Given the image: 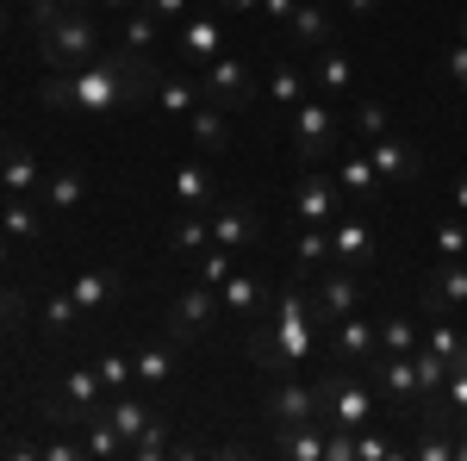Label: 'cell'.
<instances>
[{
	"mask_svg": "<svg viewBox=\"0 0 467 461\" xmlns=\"http://www.w3.org/2000/svg\"><path fill=\"white\" fill-rule=\"evenodd\" d=\"M218 312H224V306H218V287H206V281L181 287L175 299H169V337H175V343H187V337H200Z\"/></svg>",
	"mask_w": 467,
	"mask_h": 461,
	"instance_id": "cell-14",
	"label": "cell"
},
{
	"mask_svg": "<svg viewBox=\"0 0 467 461\" xmlns=\"http://www.w3.org/2000/svg\"><path fill=\"white\" fill-rule=\"evenodd\" d=\"M200 100H213V107H224V112L250 107L255 100V69L244 57H224V50H218L213 63L200 69Z\"/></svg>",
	"mask_w": 467,
	"mask_h": 461,
	"instance_id": "cell-8",
	"label": "cell"
},
{
	"mask_svg": "<svg viewBox=\"0 0 467 461\" xmlns=\"http://www.w3.org/2000/svg\"><path fill=\"white\" fill-rule=\"evenodd\" d=\"M156 107L169 112V119H187V112L200 107V75H187V69H169L162 81H156Z\"/></svg>",
	"mask_w": 467,
	"mask_h": 461,
	"instance_id": "cell-30",
	"label": "cell"
},
{
	"mask_svg": "<svg viewBox=\"0 0 467 461\" xmlns=\"http://www.w3.org/2000/svg\"><path fill=\"white\" fill-rule=\"evenodd\" d=\"M187 131H193V143H200L206 156H218V150L231 143V125H224V107H213V100H206V107H193V112H187Z\"/></svg>",
	"mask_w": 467,
	"mask_h": 461,
	"instance_id": "cell-33",
	"label": "cell"
},
{
	"mask_svg": "<svg viewBox=\"0 0 467 461\" xmlns=\"http://www.w3.org/2000/svg\"><path fill=\"white\" fill-rule=\"evenodd\" d=\"M318 268H330V225H299V237H293V275L312 281Z\"/></svg>",
	"mask_w": 467,
	"mask_h": 461,
	"instance_id": "cell-28",
	"label": "cell"
},
{
	"mask_svg": "<svg viewBox=\"0 0 467 461\" xmlns=\"http://www.w3.org/2000/svg\"><path fill=\"white\" fill-rule=\"evenodd\" d=\"M312 75H318L324 94H349V81H356V63H349L337 44H324V50H318V69H312Z\"/></svg>",
	"mask_w": 467,
	"mask_h": 461,
	"instance_id": "cell-37",
	"label": "cell"
},
{
	"mask_svg": "<svg viewBox=\"0 0 467 461\" xmlns=\"http://www.w3.org/2000/svg\"><path fill=\"white\" fill-rule=\"evenodd\" d=\"M455 206H462V218H467V175L455 181Z\"/></svg>",
	"mask_w": 467,
	"mask_h": 461,
	"instance_id": "cell-59",
	"label": "cell"
},
{
	"mask_svg": "<svg viewBox=\"0 0 467 461\" xmlns=\"http://www.w3.org/2000/svg\"><path fill=\"white\" fill-rule=\"evenodd\" d=\"M343 213H349V200H343V187L330 181V169H306L299 187H293V218H299V225H337Z\"/></svg>",
	"mask_w": 467,
	"mask_h": 461,
	"instance_id": "cell-11",
	"label": "cell"
},
{
	"mask_svg": "<svg viewBox=\"0 0 467 461\" xmlns=\"http://www.w3.org/2000/svg\"><path fill=\"white\" fill-rule=\"evenodd\" d=\"M318 350V312H312V281L293 275L287 287L268 293L262 319L250 324V355L275 374H299Z\"/></svg>",
	"mask_w": 467,
	"mask_h": 461,
	"instance_id": "cell-2",
	"label": "cell"
},
{
	"mask_svg": "<svg viewBox=\"0 0 467 461\" xmlns=\"http://www.w3.org/2000/svg\"><path fill=\"white\" fill-rule=\"evenodd\" d=\"M380 350H393V355L424 350V343H418V319H405V312H387V319H380Z\"/></svg>",
	"mask_w": 467,
	"mask_h": 461,
	"instance_id": "cell-40",
	"label": "cell"
},
{
	"mask_svg": "<svg viewBox=\"0 0 467 461\" xmlns=\"http://www.w3.org/2000/svg\"><path fill=\"white\" fill-rule=\"evenodd\" d=\"M218 44H224V19H218V6H213V13H187V19H181V37H175V69L200 75L218 57Z\"/></svg>",
	"mask_w": 467,
	"mask_h": 461,
	"instance_id": "cell-12",
	"label": "cell"
},
{
	"mask_svg": "<svg viewBox=\"0 0 467 461\" xmlns=\"http://www.w3.org/2000/svg\"><path fill=\"white\" fill-rule=\"evenodd\" d=\"M6 26H13V13H6V6H0V37H6Z\"/></svg>",
	"mask_w": 467,
	"mask_h": 461,
	"instance_id": "cell-61",
	"label": "cell"
},
{
	"mask_svg": "<svg viewBox=\"0 0 467 461\" xmlns=\"http://www.w3.org/2000/svg\"><path fill=\"white\" fill-rule=\"evenodd\" d=\"M213 244L244 256L250 244H262V213H255L250 200H224V206L213 200Z\"/></svg>",
	"mask_w": 467,
	"mask_h": 461,
	"instance_id": "cell-17",
	"label": "cell"
},
{
	"mask_svg": "<svg viewBox=\"0 0 467 461\" xmlns=\"http://www.w3.org/2000/svg\"><path fill=\"white\" fill-rule=\"evenodd\" d=\"M44 456H50V461H81L88 449H81L75 436H57V443H44Z\"/></svg>",
	"mask_w": 467,
	"mask_h": 461,
	"instance_id": "cell-51",
	"label": "cell"
},
{
	"mask_svg": "<svg viewBox=\"0 0 467 461\" xmlns=\"http://www.w3.org/2000/svg\"><path fill=\"white\" fill-rule=\"evenodd\" d=\"M393 456H399L393 436H380V430H368V424L356 430V461H393Z\"/></svg>",
	"mask_w": 467,
	"mask_h": 461,
	"instance_id": "cell-47",
	"label": "cell"
},
{
	"mask_svg": "<svg viewBox=\"0 0 467 461\" xmlns=\"http://www.w3.org/2000/svg\"><path fill=\"white\" fill-rule=\"evenodd\" d=\"M462 343H467V337H462V330H455L449 319H431V337H424V350H436L442 361H449V368H455V355H462Z\"/></svg>",
	"mask_w": 467,
	"mask_h": 461,
	"instance_id": "cell-44",
	"label": "cell"
},
{
	"mask_svg": "<svg viewBox=\"0 0 467 461\" xmlns=\"http://www.w3.org/2000/svg\"><path fill=\"white\" fill-rule=\"evenodd\" d=\"M361 299H368V268H343V262L318 268V281H312L318 324H337V319H349V312H361Z\"/></svg>",
	"mask_w": 467,
	"mask_h": 461,
	"instance_id": "cell-7",
	"label": "cell"
},
{
	"mask_svg": "<svg viewBox=\"0 0 467 461\" xmlns=\"http://www.w3.org/2000/svg\"><path fill=\"white\" fill-rule=\"evenodd\" d=\"M337 143H343V125H337V112L324 100H299L293 107V156H299V169H330Z\"/></svg>",
	"mask_w": 467,
	"mask_h": 461,
	"instance_id": "cell-6",
	"label": "cell"
},
{
	"mask_svg": "<svg viewBox=\"0 0 467 461\" xmlns=\"http://www.w3.org/2000/svg\"><path fill=\"white\" fill-rule=\"evenodd\" d=\"M368 387L380 393L387 405H399V412H418V350L411 355L380 350L374 361H368Z\"/></svg>",
	"mask_w": 467,
	"mask_h": 461,
	"instance_id": "cell-9",
	"label": "cell"
},
{
	"mask_svg": "<svg viewBox=\"0 0 467 461\" xmlns=\"http://www.w3.org/2000/svg\"><path fill=\"white\" fill-rule=\"evenodd\" d=\"M169 194H175V206L181 213H213V169L206 162H181L175 175H169Z\"/></svg>",
	"mask_w": 467,
	"mask_h": 461,
	"instance_id": "cell-24",
	"label": "cell"
},
{
	"mask_svg": "<svg viewBox=\"0 0 467 461\" xmlns=\"http://www.w3.org/2000/svg\"><path fill=\"white\" fill-rule=\"evenodd\" d=\"M268 275L262 268H237L231 281L218 287V306H224V319H262V306H268Z\"/></svg>",
	"mask_w": 467,
	"mask_h": 461,
	"instance_id": "cell-19",
	"label": "cell"
},
{
	"mask_svg": "<svg viewBox=\"0 0 467 461\" xmlns=\"http://www.w3.org/2000/svg\"><path fill=\"white\" fill-rule=\"evenodd\" d=\"M107 418H112V430L125 436V449H131V443H138V436H144V430L156 424L162 412H156L150 399H138V393L125 387V393H112V399H107Z\"/></svg>",
	"mask_w": 467,
	"mask_h": 461,
	"instance_id": "cell-26",
	"label": "cell"
},
{
	"mask_svg": "<svg viewBox=\"0 0 467 461\" xmlns=\"http://www.w3.org/2000/svg\"><path fill=\"white\" fill-rule=\"evenodd\" d=\"M275 456H287V461H324V418L275 430Z\"/></svg>",
	"mask_w": 467,
	"mask_h": 461,
	"instance_id": "cell-31",
	"label": "cell"
},
{
	"mask_svg": "<svg viewBox=\"0 0 467 461\" xmlns=\"http://www.w3.org/2000/svg\"><path fill=\"white\" fill-rule=\"evenodd\" d=\"M442 69H449V81H455V88L467 94V37L455 44V50H449V57H442Z\"/></svg>",
	"mask_w": 467,
	"mask_h": 461,
	"instance_id": "cell-50",
	"label": "cell"
},
{
	"mask_svg": "<svg viewBox=\"0 0 467 461\" xmlns=\"http://www.w3.org/2000/svg\"><path fill=\"white\" fill-rule=\"evenodd\" d=\"M374 387L361 381L356 368H337L330 361V374L318 381V418L324 430H361V424H374Z\"/></svg>",
	"mask_w": 467,
	"mask_h": 461,
	"instance_id": "cell-4",
	"label": "cell"
},
{
	"mask_svg": "<svg viewBox=\"0 0 467 461\" xmlns=\"http://www.w3.org/2000/svg\"><path fill=\"white\" fill-rule=\"evenodd\" d=\"M237 275V249H224V244H206L200 256H193V281H206V287H224Z\"/></svg>",
	"mask_w": 467,
	"mask_h": 461,
	"instance_id": "cell-36",
	"label": "cell"
},
{
	"mask_svg": "<svg viewBox=\"0 0 467 461\" xmlns=\"http://www.w3.org/2000/svg\"><path fill=\"white\" fill-rule=\"evenodd\" d=\"M156 81H162V63L156 57H138V50H100L94 63L81 69H50L37 100L50 112H81V119H107L112 107H138V100H156Z\"/></svg>",
	"mask_w": 467,
	"mask_h": 461,
	"instance_id": "cell-1",
	"label": "cell"
},
{
	"mask_svg": "<svg viewBox=\"0 0 467 461\" xmlns=\"http://www.w3.org/2000/svg\"><path fill=\"white\" fill-rule=\"evenodd\" d=\"M330 262H343V268H368L374 262V231H368V213H349L330 225Z\"/></svg>",
	"mask_w": 467,
	"mask_h": 461,
	"instance_id": "cell-18",
	"label": "cell"
},
{
	"mask_svg": "<svg viewBox=\"0 0 467 461\" xmlns=\"http://www.w3.org/2000/svg\"><path fill=\"white\" fill-rule=\"evenodd\" d=\"M69 13H100V0H63Z\"/></svg>",
	"mask_w": 467,
	"mask_h": 461,
	"instance_id": "cell-58",
	"label": "cell"
},
{
	"mask_svg": "<svg viewBox=\"0 0 467 461\" xmlns=\"http://www.w3.org/2000/svg\"><path fill=\"white\" fill-rule=\"evenodd\" d=\"M262 418H268V430L312 424V418H318V387L299 381V374H275V387H268V399H262Z\"/></svg>",
	"mask_w": 467,
	"mask_h": 461,
	"instance_id": "cell-10",
	"label": "cell"
},
{
	"mask_svg": "<svg viewBox=\"0 0 467 461\" xmlns=\"http://www.w3.org/2000/svg\"><path fill=\"white\" fill-rule=\"evenodd\" d=\"M436 256H449V262L467 256V225H462V218H449V225L436 231Z\"/></svg>",
	"mask_w": 467,
	"mask_h": 461,
	"instance_id": "cell-48",
	"label": "cell"
},
{
	"mask_svg": "<svg viewBox=\"0 0 467 461\" xmlns=\"http://www.w3.org/2000/svg\"><path fill=\"white\" fill-rule=\"evenodd\" d=\"M374 6H380V0H337V13H343V19H368Z\"/></svg>",
	"mask_w": 467,
	"mask_h": 461,
	"instance_id": "cell-55",
	"label": "cell"
},
{
	"mask_svg": "<svg viewBox=\"0 0 467 461\" xmlns=\"http://www.w3.org/2000/svg\"><path fill=\"white\" fill-rule=\"evenodd\" d=\"M125 456H131V461H162V456H169V418H156V424H150Z\"/></svg>",
	"mask_w": 467,
	"mask_h": 461,
	"instance_id": "cell-45",
	"label": "cell"
},
{
	"mask_svg": "<svg viewBox=\"0 0 467 461\" xmlns=\"http://www.w3.org/2000/svg\"><path fill=\"white\" fill-rule=\"evenodd\" d=\"M449 374H455V368H449V361H442L436 350H418V399L442 393V387H449Z\"/></svg>",
	"mask_w": 467,
	"mask_h": 461,
	"instance_id": "cell-42",
	"label": "cell"
},
{
	"mask_svg": "<svg viewBox=\"0 0 467 461\" xmlns=\"http://www.w3.org/2000/svg\"><path fill=\"white\" fill-rule=\"evenodd\" d=\"M337 26H343L337 6H312V0H299V13L287 19V37L299 44V50H324V44H337Z\"/></svg>",
	"mask_w": 467,
	"mask_h": 461,
	"instance_id": "cell-21",
	"label": "cell"
},
{
	"mask_svg": "<svg viewBox=\"0 0 467 461\" xmlns=\"http://www.w3.org/2000/svg\"><path fill=\"white\" fill-rule=\"evenodd\" d=\"M462 37H467V19H462Z\"/></svg>",
	"mask_w": 467,
	"mask_h": 461,
	"instance_id": "cell-63",
	"label": "cell"
},
{
	"mask_svg": "<svg viewBox=\"0 0 467 461\" xmlns=\"http://www.w3.org/2000/svg\"><path fill=\"white\" fill-rule=\"evenodd\" d=\"M81 449H88L94 461H119V456H125V436L112 430V418H107V412H94V418L81 424Z\"/></svg>",
	"mask_w": 467,
	"mask_h": 461,
	"instance_id": "cell-35",
	"label": "cell"
},
{
	"mask_svg": "<svg viewBox=\"0 0 467 461\" xmlns=\"http://www.w3.org/2000/svg\"><path fill=\"white\" fill-rule=\"evenodd\" d=\"M138 0H100V13H131Z\"/></svg>",
	"mask_w": 467,
	"mask_h": 461,
	"instance_id": "cell-57",
	"label": "cell"
},
{
	"mask_svg": "<svg viewBox=\"0 0 467 461\" xmlns=\"http://www.w3.org/2000/svg\"><path fill=\"white\" fill-rule=\"evenodd\" d=\"M449 312H467V256H436L431 281H424V319H449Z\"/></svg>",
	"mask_w": 467,
	"mask_h": 461,
	"instance_id": "cell-15",
	"label": "cell"
},
{
	"mask_svg": "<svg viewBox=\"0 0 467 461\" xmlns=\"http://www.w3.org/2000/svg\"><path fill=\"white\" fill-rule=\"evenodd\" d=\"M330 181L343 187V200H349V206L380 200V187H387V181H380V169L368 162V150H361V156H337V162H330Z\"/></svg>",
	"mask_w": 467,
	"mask_h": 461,
	"instance_id": "cell-20",
	"label": "cell"
},
{
	"mask_svg": "<svg viewBox=\"0 0 467 461\" xmlns=\"http://www.w3.org/2000/svg\"><path fill=\"white\" fill-rule=\"evenodd\" d=\"M81 319H88V312L75 306V293H50V299L37 306V330H44V337H69Z\"/></svg>",
	"mask_w": 467,
	"mask_h": 461,
	"instance_id": "cell-34",
	"label": "cell"
},
{
	"mask_svg": "<svg viewBox=\"0 0 467 461\" xmlns=\"http://www.w3.org/2000/svg\"><path fill=\"white\" fill-rule=\"evenodd\" d=\"M37 187H44L37 156L26 150V143H0V194H26V200H32Z\"/></svg>",
	"mask_w": 467,
	"mask_h": 461,
	"instance_id": "cell-23",
	"label": "cell"
},
{
	"mask_svg": "<svg viewBox=\"0 0 467 461\" xmlns=\"http://www.w3.org/2000/svg\"><path fill=\"white\" fill-rule=\"evenodd\" d=\"M312 6H337V0H312Z\"/></svg>",
	"mask_w": 467,
	"mask_h": 461,
	"instance_id": "cell-62",
	"label": "cell"
},
{
	"mask_svg": "<svg viewBox=\"0 0 467 461\" xmlns=\"http://www.w3.org/2000/svg\"><path fill=\"white\" fill-rule=\"evenodd\" d=\"M94 368H100V381H107V393H125L131 387V381H138V368H131V355H100V361H94Z\"/></svg>",
	"mask_w": 467,
	"mask_h": 461,
	"instance_id": "cell-46",
	"label": "cell"
},
{
	"mask_svg": "<svg viewBox=\"0 0 467 461\" xmlns=\"http://www.w3.org/2000/svg\"><path fill=\"white\" fill-rule=\"evenodd\" d=\"M324 461H356V430H324Z\"/></svg>",
	"mask_w": 467,
	"mask_h": 461,
	"instance_id": "cell-49",
	"label": "cell"
},
{
	"mask_svg": "<svg viewBox=\"0 0 467 461\" xmlns=\"http://www.w3.org/2000/svg\"><path fill=\"white\" fill-rule=\"evenodd\" d=\"M144 6L156 19H187V13H193V0H144Z\"/></svg>",
	"mask_w": 467,
	"mask_h": 461,
	"instance_id": "cell-52",
	"label": "cell"
},
{
	"mask_svg": "<svg viewBox=\"0 0 467 461\" xmlns=\"http://www.w3.org/2000/svg\"><path fill=\"white\" fill-rule=\"evenodd\" d=\"M349 131H356L361 143H380L387 131H393V112H387V100H361L356 119H349Z\"/></svg>",
	"mask_w": 467,
	"mask_h": 461,
	"instance_id": "cell-39",
	"label": "cell"
},
{
	"mask_svg": "<svg viewBox=\"0 0 467 461\" xmlns=\"http://www.w3.org/2000/svg\"><path fill=\"white\" fill-rule=\"evenodd\" d=\"M224 19H244V13H262V0H218Z\"/></svg>",
	"mask_w": 467,
	"mask_h": 461,
	"instance_id": "cell-54",
	"label": "cell"
},
{
	"mask_svg": "<svg viewBox=\"0 0 467 461\" xmlns=\"http://www.w3.org/2000/svg\"><path fill=\"white\" fill-rule=\"evenodd\" d=\"M306 81H312V69H299V63H287V57H275V63H268V100L293 112L299 100H306Z\"/></svg>",
	"mask_w": 467,
	"mask_h": 461,
	"instance_id": "cell-32",
	"label": "cell"
},
{
	"mask_svg": "<svg viewBox=\"0 0 467 461\" xmlns=\"http://www.w3.org/2000/svg\"><path fill=\"white\" fill-rule=\"evenodd\" d=\"M44 213H81V200H88V169H75V162H63V169H44Z\"/></svg>",
	"mask_w": 467,
	"mask_h": 461,
	"instance_id": "cell-22",
	"label": "cell"
},
{
	"mask_svg": "<svg viewBox=\"0 0 467 461\" xmlns=\"http://www.w3.org/2000/svg\"><path fill=\"white\" fill-rule=\"evenodd\" d=\"M37 50L50 69H81L100 57V13H57L50 26H37Z\"/></svg>",
	"mask_w": 467,
	"mask_h": 461,
	"instance_id": "cell-3",
	"label": "cell"
},
{
	"mask_svg": "<svg viewBox=\"0 0 467 461\" xmlns=\"http://www.w3.org/2000/svg\"><path fill=\"white\" fill-rule=\"evenodd\" d=\"M262 13H268V26H287L293 13H299V0H262Z\"/></svg>",
	"mask_w": 467,
	"mask_h": 461,
	"instance_id": "cell-53",
	"label": "cell"
},
{
	"mask_svg": "<svg viewBox=\"0 0 467 461\" xmlns=\"http://www.w3.org/2000/svg\"><path fill=\"white\" fill-rule=\"evenodd\" d=\"M6 256H13V237H6V231H0V268H6Z\"/></svg>",
	"mask_w": 467,
	"mask_h": 461,
	"instance_id": "cell-60",
	"label": "cell"
},
{
	"mask_svg": "<svg viewBox=\"0 0 467 461\" xmlns=\"http://www.w3.org/2000/svg\"><path fill=\"white\" fill-rule=\"evenodd\" d=\"M37 306L32 299H26V293H19V287H0V337H6V330H19V324L32 319Z\"/></svg>",
	"mask_w": 467,
	"mask_h": 461,
	"instance_id": "cell-43",
	"label": "cell"
},
{
	"mask_svg": "<svg viewBox=\"0 0 467 461\" xmlns=\"http://www.w3.org/2000/svg\"><path fill=\"white\" fill-rule=\"evenodd\" d=\"M206 244H213V213H181L169 249H181V256H200Z\"/></svg>",
	"mask_w": 467,
	"mask_h": 461,
	"instance_id": "cell-38",
	"label": "cell"
},
{
	"mask_svg": "<svg viewBox=\"0 0 467 461\" xmlns=\"http://www.w3.org/2000/svg\"><path fill=\"white\" fill-rule=\"evenodd\" d=\"M131 368H138V381H144V387H169V374H175V355L162 350V343H150V350L131 355Z\"/></svg>",
	"mask_w": 467,
	"mask_h": 461,
	"instance_id": "cell-41",
	"label": "cell"
},
{
	"mask_svg": "<svg viewBox=\"0 0 467 461\" xmlns=\"http://www.w3.org/2000/svg\"><path fill=\"white\" fill-rule=\"evenodd\" d=\"M368 162L380 169L387 187H411V181H424V150H418L411 138H399V131H387L380 143H368Z\"/></svg>",
	"mask_w": 467,
	"mask_h": 461,
	"instance_id": "cell-16",
	"label": "cell"
},
{
	"mask_svg": "<svg viewBox=\"0 0 467 461\" xmlns=\"http://www.w3.org/2000/svg\"><path fill=\"white\" fill-rule=\"evenodd\" d=\"M455 461H467V412L455 418Z\"/></svg>",
	"mask_w": 467,
	"mask_h": 461,
	"instance_id": "cell-56",
	"label": "cell"
},
{
	"mask_svg": "<svg viewBox=\"0 0 467 461\" xmlns=\"http://www.w3.org/2000/svg\"><path fill=\"white\" fill-rule=\"evenodd\" d=\"M0 231L13 237V244H37L44 231H50V213L26 200V194H6V206H0Z\"/></svg>",
	"mask_w": 467,
	"mask_h": 461,
	"instance_id": "cell-27",
	"label": "cell"
},
{
	"mask_svg": "<svg viewBox=\"0 0 467 461\" xmlns=\"http://www.w3.org/2000/svg\"><path fill=\"white\" fill-rule=\"evenodd\" d=\"M69 293H75V306H81V312L94 319V312H107L112 299L125 293V275H119V268H81Z\"/></svg>",
	"mask_w": 467,
	"mask_h": 461,
	"instance_id": "cell-25",
	"label": "cell"
},
{
	"mask_svg": "<svg viewBox=\"0 0 467 461\" xmlns=\"http://www.w3.org/2000/svg\"><path fill=\"white\" fill-rule=\"evenodd\" d=\"M107 381H100V368H69L57 387L44 393V424H63V430H81L94 412H107Z\"/></svg>",
	"mask_w": 467,
	"mask_h": 461,
	"instance_id": "cell-5",
	"label": "cell"
},
{
	"mask_svg": "<svg viewBox=\"0 0 467 461\" xmlns=\"http://www.w3.org/2000/svg\"><path fill=\"white\" fill-rule=\"evenodd\" d=\"M0 355H6V350H0Z\"/></svg>",
	"mask_w": 467,
	"mask_h": 461,
	"instance_id": "cell-64",
	"label": "cell"
},
{
	"mask_svg": "<svg viewBox=\"0 0 467 461\" xmlns=\"http://www.w3.org/2000/svg\"><path fill=\"white\" fill-rule=\"evenodd\" d=\"M374 355H380V319L349 312V319L330 324V361H337V368H368Z\"/></svg>",
	"mask_w": 467,
	"mask_h": 461,
	"instance_id": "cell-13",
	"label": "cell"
},
{
	"mask_svg": "<svg viewBox=\"0 0 467 461\" xmlns=\"http://www.w3.org/2000/svg\"><path fill=\"white\" fill-rule=\"evenodd\" d=\"M119 44L138 50V57H156V44H162V19L150 13L144 0H138L131 13H119Z\"/></svg>",
	"mask_w": 467,
	"mask_h": 461,
	"instance_id": "cell-29",
	"label": "cell"
}]
</instances>
